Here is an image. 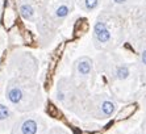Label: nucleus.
<instances>
[{
  "instance_id": "nucleus-12",
  "label": "nucleus",
  "mask_w": 146,
  "mask_h": 134,
  "mask_svg": "<svg viewBox=\"0 0 146 134\" xmlns=\"http://www.w3.org/2000/svg\"><path fill=\"white\" fill-rule=\"evenodd\" d=\"M75 3L84 12H94L100 7L102 0H75Z\"/></svg>"
},
{
  "instance_id": "nucleus-8",
  "label": "nucleus",
  "mask_w": 146,
  "mask_h": 134,
  "mask_svg": "<svg viewBox=\"0 0 146 134\" xmlns=\"http://www.w3.org/2000/svg\"><path fill=\"white\" fill-rule=\"evenodd\" d=\"M19 15L23 20L29 23H37L48 9L50 0H16Z\"/></svg>"
},
{
  "instance_id": "nucleus-3",
  "label": "nucleus",
  "mask_w": 146,
  "mask_h": 134,
  "mask_svg": "<svg viewBox=\"0 0 146 134\" xmlns=\"http://www.w3.org/2000/svg\"><path fill=\"white\" fill-rule=\"evenodd\" d=\"M88 96L90 95L87 92L86 83L76 82L72 76L61 78L55 88L57 101L70 112H74L75 114L79 112Z\"/></svg>"
},
{
  "instance_id": "nucleus-4",
  "label": "nucleus",
  "mask_w": 146,
  "mask_h": 134,
  "mask_svg": "<svg viewBox=\"0 0 146 134\" xmlns=\"http://www.w3.org/2000/svg\"><path fill=\"white\" fill-rule=\"evenodd\" d=\"M117 109V103L107 94L92 95L86 99L84 104L79 109V117L94 118V120H107L112 117Z\"/></svg>"
},
{
  "instance_id": "nucleus-14",
  "label": "nucleus",
  "mask_w": 146,
  "mask_h": 134,
  "mask_svg": "<svg viewBox=\"0 0 146 134\" xmlns=\"http://www.w3.org/2000/svg\"><path fill=\"white\" fill-rule=\"evenodd\" d=\"M139 1V0H111V4L112 7L115 8H121V9H125V8H129L132 5Z\"/></svg>"
},
{
  "instance_id": "nucleus-7",
  "label": "nucleus",
  "mask_w": 146,
  "mask_h": 134,
  "mask_svg": "<svg viewBox=\"0 0 146 134\" xmlns=\"http://www.w3.org/2000/svg\"><path fill=\"white\" fill-rule=\"evenodd\" d=\"M99 66L103 72H106V75H108L115 82H124L132 75L130 64L120 59H111L107 55L99 57Z\"/></svg>"
},
{
  "instance_id": "nucleus-17",
  "label": "nucleus",
  "mask_w": 146,
  "mask_h": 134,
  "mask_svg": "<svg viewBox=\"0 0 146 134\" xmlns=\"http://www.w3.org/2000/svg\"><path fill=\"white\" fill-rule=\"evenodd\" d=\"M142 130L146 133V116H145V120H143V122H142Z\"/></svg>"
},
{
  "instance_id": "nucleus-9",
  "label": "nucleus",
  "mask_w": 146,
  "mask_h": 134,
  "mask_svg": "<svg viewBox=\"0 0 146 134\" xmlns=\"http://www.w3.org/2000/svg\"><path fill=\"white\" fill-rule=\"evenodd\" d=\"M94 70V60L90 57H80L74 62L72 64V74L71 76L74 78L76 82L80 83H86L90 79Z\"/></svg>"
},
{
  "instance_id": "nucleus-6",
  "label": "nucleus",
  "mask_w": 146,
  "mask_h": 134,
  "mask_svg": "<svg viewBox=\"0 0 146 134\" xmlns=\"http://www.w3.org/2000/svg\"><path fill=\"white\" fill-rule=\"evenodd\" d=\"M11 134H48V125L38 114H25L17 117L11 129Z\"/></svg>"
},
{
  "instance_id": "nucleus-16",
  "label": "nucleus",
  "mask_w": 146,
  "mask_h": 134,
  "mask_svg": "<svg viewBox=\"0 0 146 134\" xmlns=\"http://www.w3.org/2000/svg\"><path fill=\"white\" fill-rule=\"evenodd\" d=\"M141 64L146 67V49L141 51Z\"/></svg>"
},
{
  "instance_id": "nucleus-5",
  "label": "nucleus",
  "mask_w": 146,
  "mask_h": 134,
  "mask_svg": "<svg viewBox=\"0 0 146 134\" xmlns=\"http://www.w3.org/2000/svg\"><path fill=\"white\" fill-rule=\"evenodd\" d=\"M112 21L113 16L108 12L102 13L96 20L92 32V40H94V46L98 50L111 51L119 44L116 41V33L112 28Z\"/></svg>"
},
{
  "instance_id": "nucleus-15",
  "label": "nucleus",
  "mask_w": 146,
  "mask_h": 134,
  "mask_svg": "<svg viewBox=\"0 0 146 134\" xmlns=\"http://www.w3.org/2000/svg\"><path fill=\"white\" fill-rule=\"evenodd\" d=\"M48 134H67V133L63 129H61V127H53V129L49 130Z\"/></svg>"
},
{
  "instance_id": "nucleus-11",
  "label": "nucleus",
  "mask_w": 146,
  "mask_h": 134,
  "mask_svg": "<svg viewBox=\"0 0 146 134\" xmlns=\"http://www.w3.org/2000/svg\"><path fill=\"white\" fill-rule=\"evenodd\" d=\"M17 120V116L8 105L0 104V133L11 130Z\"/></svg>"
},
{
  "instance_id": "nucleus-13",
  "label": "nucleus",
  "mask_w": 146,
  "mask_h": 134,
  "mask_svg": "<svg viewBox=\"0 0 146 134\" xmlns=\"http://www.w3.org/2000/svg\"><path fill=\"white\" fill-rule=\"evenodd\" d=\"M137 109V104H130V105H126V107H124L121 109V112H120L119 114H117V117H116V120L117 121H121V120H125V118L130 117L134 112H136Z\"/></svg>"
},
{
  "instance_id": "nucleus-1",
  "label": "nucleus",
  "mask_w": 146,
  "mask_h": 134,
  "mask_svg": "<svg viewBox=\"0 0 146 134\" xmlns=\"http://www.w3.org/2000/svg\"><path fill=\"white\" fill-rule=\"evenodd\" d=\"M38 63L29 53H15L8 64L5 99L20 113H29L42 105L44 97L37 82Z\"/></svg>"
},
{
  "instance_id": "nucleus-10",
  "label": "nucleus",
  "mask_w": 146,
  "mask_h": 134,
  "mask_svg": "<svg viewBox=\"0 0 146 134\" xmlns=\"http://www.w3.org/2000/svg\"><path fill=\"white\" fill-rule=\"evenodd\" d=\"M17 1L16 0H5L3 12V25L7 30H11L16 25L17 21Z\"/></svg>"
},
{
  "instance_id": "nucleus-2",
  "label": "nucleus",
  "mask_w": 146,
  "mask_h": 134,
  "mask_svg": "<svg viewBox=\"0 0 146 134\" xmlns=\"http://www.w3.org/2000/svg\"><path fill=\"white\" fill-rule=\"evenodd\" d=\"M74 5L75 0H54L53 3H49L46 12L37 24L38 34L44 45L54 37L55 29L71 15Z\"/></svg>"
}]
</instances>
